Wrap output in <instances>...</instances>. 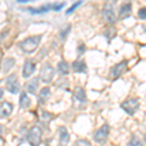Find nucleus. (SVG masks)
<instances>
[{
  "mask_svg": "<svg viewBox=\"0 0 146 146\" xmlns=\"http://www.w3.org/2000/svg\"><path fill=\"white\" fill-rule=\"evenodd\" d=\"M127 68H128V60H124L119 63H117L116 65H114L110 69V74H111L112 78L114 80L118 79L120 76H122L126 72Z\"/></svg>",
  "mask_w": 146,
  "mask_h": 146,
  "instance_id": "7",
  "label": "nucleus"
},
{
  "mask_svg": "<svg viewBox=\"0 0 146 146\" xmlns=\"http://www.w3.org/2000/svg\"><path fill=\"white\" fill-rule=\"evenodd\" d=\"M108 135H109V126L107 124H104L101 128L96 129L94 133V140L98 144L103 145L107 140Z\"/></svg>",
  "mask_w": 146,
  "mask_h": 146,
  "instance_id": "5",
  "label": "nucleus"
},
{
  "mask_svg": "<svg viewBox=\"0 0 146 146\" xmlns=\"http://www.w3.org/2000/svg\"><path fill=\"white\" fill-rule=\"evenodd\" d=\"M42 39V35H34V36L27 37L20 43V47L22 50L27 54H32L38 48Z\"/></svg>",
  "mask_w": 146,
  "mask_h": 146,
  "instance_id": "1",
  "label": "nucleus"
},
{
  "mask_svg": "<svg viewBox=\"0 0 146 146\" xmlns=\"http://www.w3.org/2000/svg\"><path fill=\"white\" fill-rule=\"evenodd\" d=\"M50 10H53V5H51V4L43 5V6L40 7V8H29L28 9V11H29L31 14H34V15H36V14L47 13V12H49Z\"/></svg>",
  "mask_w": 146,
  "mask_h": 146,
  "instance_id": "17",
  "label": "nucleus"
},
{
  "mask_svg": "<svg viewBox=\"0 0 146 146\" xmlns=\"http://www.w3.org/2000/svg\"><path fill=\"white\" fill-rule=\"evenodd\" d=\"M64 7V3H56V4H54L53 5V10L54 11H56V12H58V11H60Z\"/></svg>",
  "mask_w": 146,
  "mask_h": 146,
  "instance_id": "24",
  "label": "nucleus"
},
{
  "mask_svg": "<svg viewBox=\"0 0 146 146\" xmlns=\"http://www.w3.org/2000/svg\"><path fill=\"white\" fill-rule=\"evenodd\" d=\"M137 16L140 20H146V7H142L138 10Z\"/></svg>",
  "mask_w": 146,
  "mask_h": 146,
  "instance_id": "23",
  "label": "nucleus"
},
{
  "mask_svg": "<svg viewBox=\"0 0 146 146\" xmlns=\"http://www.w3.org/2000/svg\"><path fill=\"white\" fill-rule=\"evenodd\" d=\"M131 8H133V6H131V2H126L125 4H123L119 11V18L121 19V20H124V19L128 18L131 14Z\"/></svg>",
  "mask_w": 146,
  "mask_h": 146,
  "instance_id": "12",
  "label": "nucleus"
},
{
  "mask_svg": "<svg viewBox=\"0 0 146 146\" xmlns=\"http://www.w3.org/2000/svg\"><path fill=\"white\" fill-rule=\"evenodd\" d=\"M116 1H117V0H107V2H109V3H112V4H114Z\"/></svg>",
  "mask_w": 146,
  "mask_h": 146,
  "instance_id": "28",
  "label": "nucleus"
},
{
  "mask_svg": "<svg viewBox=\"0 0 146 146\" xmlns=\"http://www.w3.org/2000/svg\"><path fill=\"white\" fill-rule=\"evenodd\" d=\"M87 102V96L86 93L82 88L77 87L73 93V104L76 107H82Z\"/></svg>",
  "mask_w": 146,
  "mask_h": 146,
  "instance_id": "6",
  "label": "nucleus"
},
{
  "mask_svg": "<svg viewBox=\"0 0 146 146\" xmlns=\"http://www.w3.org/2000/svg\"><path fill=\"white\" fill-rule=\"evenodd\" d=\"M85 49H86V46L84 45V44H81V45L79 46V48H78V52H79V55H82V54H84L85 53Z\"/></svg>",
  "mask_w": 146,
  "mask_h": 146,
  "instance_id": "25",
  "label": "nucleus"
},
{
  "mask_svg": "<svg viewBox=\"0 0 146 146\" xmlns=\"http://www.w3.org/2000/svg\"><path fill=\"white\" fill-rule=\"evenodd\" d=\"M60 133V139H58V146H66L70 140V135L68 133L67 129L64 127H60L58 129Z\"/></svg>",
  "mask_w": 146,
  "mask_h": 146,
  "instance_id": "11",
  "label": "nucleus"
},
{
  "mask_svg": "<svg viewBox=\"0 0 146 146\" xmlns=\"http://www.w3.org/2000/svg\"><path fill=\"white\" fill-rule=\"evenodd\" d=\"M13 105L10 102L4 101L0 106V117L1 118H6V117L10 116L12 111H13Z\"/></svg>",
  "mask_w": 146,
  "mask_h": 146,
  "instance_id": "13",
  "label": "nucleus"
},
{
  "mask_svg": "<svg viewBox=\"0 0 146 146\" xmlns=\"http://www.w3.org/2000/svg\"><path fill=\"white\" fill-rule=\"evenodd\" d=\"M54 76H55V69L53 68V66H51L48 62L44 63L40 69L39 79L43 83H50L53 80Z\"/></svg>",
  "mask_w": 146,
  "mask_h": 146,
  "instance_id": "2",
  "label": "nucleus"
},
{
  "mask_svg": "<svg viewBox=\"0 0 146 146\" xmlns=\"http://www.w3.org/2000/svg\"><path fill=\"white\" fill-rule=\"evenodd\" d=\"M72 146H92L91 143L86 139H79L77 141H75L74 144Z\"/></svg>",
  "mask_w": 146,
  "mask_h": 146,
  "instance_id": "21",
  "label": "nucleus"
},
{
  "mask_svg": "<svg viewBox=\"0 0 146 146\" xmlns=\"http://www.w3.org/2000/svg\"><path fill=\"white\" fill-rule=\"evenodd\" d=\"M6 89L12 94H18L20 91V84L16 74H11L6 78Z\"/></svg>",
  "mask_w": 146,
  "mask_h": 146,
  "instance_id": "8",
  "label": "nucleus"
},
{
  "mask_svg": "<svg viewBox=\"0 0 146 146\" xmlns=\"http://www.w3.org/2000/svg\"><path fill=\"white\" fill-rule=\"evenodd\" d=\"M128 146H143V144L141 143V141L139 140V138L133 135V137H131V139L129 140Z\"/></svg>",
  "mask_w": 146,
  "mask_h": 146,
  "instance_id": "20",
  "label": "nucleus"
},
{
  "mask_svg": "<svg viewBox=\"0 0 146 146\" xmlns=\"http://www.w3.org/2000/svg\"><path fill=\"white\" fill-rule=\"evenodd\" d=\"M50 95H51V92H50V89L48 87L46 88H43L39 93V96H38V100L41 104H44L47 100H49L50 98Z\"/></svg>",
  "mask_w": 146,
  "mask_h": 146,
  "instance_id": "16",
  "label": "nucleus"
},
{
  "mask_svg": "<svg viewBox=\"0 0 146 146\" xmlns=\"http://www.w3.org/2000/svg\"><path fill=\"white\" fill-rule=\"evenodd\" d=\"M37 88H38V78H37V77H35V78L30 80L29 82H27V83L25 84V89H27V91L28 93L32 94V95H34V94L36 93Z\"/></svg>",
  "mask_w": 146,
  "mask_h": 146,
  "instance_id": "15",
  "label": "nucleus"
},
{
  "mask_svg": "<svg viewBox=\"0 0 146 146\" xmlns=\"http://www.w3.org/2000/svg\"><path fill=\"white\" fill-rule=\"evenodd\" d=\"M81 3H82V0H79V1H77V2H75L74 4H73V5L70 7V8H68L67 9V11H66V14L68 15V14H71L73 11H75L76 10L77 8H78V7L81 5Z\"/></svg>",
  "mask_w": 146,
  "mask_h": 146,
  "instance_id": "22",
  "label": "nucleus"
},
{
  "mask_svg": "<svg viewBox=\"0 0 146 146\" xmlns=\"http://www.w3.org/2000/svg\"><path fill=\"white\" fill-rule=\"evenodd\" d=\"M42 138V131L39 127L34 126L30 129L27 135V141L31 146H39L41 143Z\"/></svg>",
  "mask_w": 146,
  "mask_h": 146,
  "instance_id": "3",
  "label": "nucleus"
},
{
  "mask_svg": "<svg viewBox=\"0 0 146 146\" xmlns=\"http://www.w3.org/2000/svg\"><path fill=\"white\" fill-rule=\"evenodd\" d=\"M113 5H114V4L107 2V3L105 4L104 8H103V11H102L103 18H104L105 21L109 23H113L116 21V16H115V13H114V7H113Z\"/></svg>",
  "mask_w": 146,
  "mask_h": 146,
  "instance_id": "9",
  "label": "nucleus"
},
{
  "mask_svg": "<svg viewBox=\"0 0 146 146\" xmlns=\"http://www.w3.org/2000/svg\"><path fill=\"white\" fill-rule=\"evenodd\" d=\"M30 104H31V100L27 96V94L25 92H23L20 98V106L22 108H28L30 106Z\"/></svg>",
  "mask_w": 146,
  "mask_h": 146,
  "instance_id": "19",
  "label": "nucleus"
},
{
  "mask_svg": "<svg viewBox=\"0 0 146 146\" xmlns=\"http://www.w3.org/2000/svg\"><path fill=\"white\" fill-rule=\"evenodd\" d=\"M58 71L60 75H67L69 74V65L65 60H60L58 64Z\"/></svg>",
  "mask_w": 146,
  "mask_h": 146,
  "instance_id": "18",
  "label": "nucleus"
},
{
  "mask_svg": "<svg viewBox=\"0 0 146 146\" xmlns=\"http://www.w3.org/2000/svg\"><path fill=\"white\" fill-rule=\"evenodd\" d=\"M121 107L127 114L133 115L139 108V100L137 98H129L122 102Z\"/></svg>",
  "mask_w": 146,
  "mask_h": 146,
  "instance_id": "4",
  "label": "nucleus"
},
{
  "mask_svg": "<svg viewBox=\"0 0 146 146\" xmlns=\"http://www.w3.org/2000/svg\"><path fill=\"white\" fill-rule=\"evenodd\" d=\"M35 71V62L31 60H27L25 62L23 68V76L25 78H28L31 76Z\"/></svg>",
  "mask_w": 146,
  "mask_h": 146,
  "instance_id": "10",
  "label": "nucleus"
},
{
  "mask_svg": "<svg viewBox=\"0 0 146 146\" xmlns=\"http://www.w3.org/2000/svg\"><path fill=\"white\" fill-rule=\"evenodd\" d=\"M19 3H27V2L33 1V0H17Z\"/></svg>",
  "mask_w": 146,
  "mask_h": 146,
  "instance_id": "26",
  "label": "nucleus"
},
{
  "mask_svg": "<svg viewBox=\"0 0 146 146\" xmlns=\"http://www.w3.org/2000/svg\"><path fill=\"white\" fill-rule=\"evenodd\" d=\"M72 68L76 73H86L87 65L84 60H76L72 63Z\"/></svg>",
  "mask_w": 146,
  "mask_h": 146,
  "instance_id": "14",
  "label": "nucleus"
},
{
  "mask_svg": "<svg viewBox=\"0 0 146 146\" xmlns=\"http://www.w3.org/2000/svg\"><path fill=\"white\" fill-rule=\"evenodd\" d=\"M2 96H3V90H2V89H0V100L2 98Z\"/></svg>",
  "mask_w": 146,
  "mask_h": 146,
  "instance_id": "27",
  "label": "nucleus"
}]
</instances>
